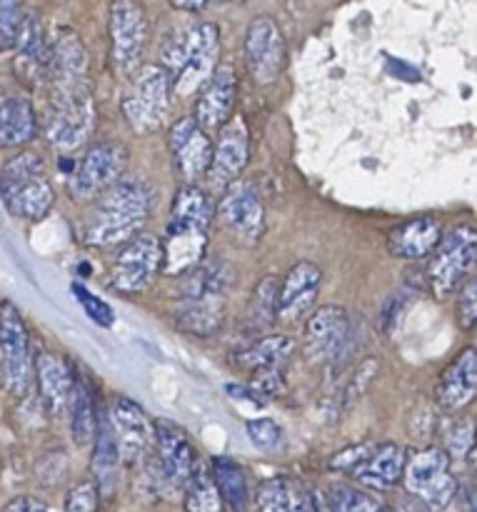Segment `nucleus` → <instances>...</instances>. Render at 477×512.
I'll return each mask as SVG.
<instances>
[{
  "mask_svg": "<svg viewBox=\"0 0 477 512\" xmlns=\"http://www.w3.org/2000/svg\"><path fill=\"white\" fill-rule=\"evenodd\" d=\"M155 205V188L150 180L125 175L98 198L93 215L85 223V243L93 248L123 245L143 230Z\"/></svg>",
  "mask_w": 477,
  "mask_h": 512,
  "instance_id": "1",
  "label": "nucleus"
},
{
  "mask_svg": "<svg viewBox=\"0 0 477 512\" xmlns=\"http://www.w3.org/2000/svg\"><path fill=\"white\" fill-rule=\"evenodd\" d=\"M213 225V205L198 185H183L175 193L163 238V273L188 275L205 258Z\"/></svg>",
  "mask_w": 477,
  "mask_h": 512,
  "instance_id": "2",
  "label": "nucleus"
},
{
  "mask_svg": "<svg viewBox=\"0 0 477 512\" xmlns=\"http://www.w3.org/2000/svg\"><path fill=\"white\" fill-rule=\"evenodd\" d=\"M48 118H45V140L58 153H70L90 138L95 128V100L88 75H63L50 78Z\"/></svg>",
  "mask_w": 477,
  "mask_h": 512,
  "instance_id": "3",
  "label": "nucleus"
},
{
  "mask_svg": "<svg viewBox=\"0 0 477 512\" xmlns=\"http://www.w3.org/2000/svg\"><path fill=\"white\" fill-rule=\"evenodd\" d=\"M220 33L213 23H198L178 30L163 48V68L168 70L173 93L180 98L198 93L218 65Z\"/></svg>",
  "mask_w": 477,
  "mask_h": 512,
  "instance_id": "4",
  "label": "nucleus"
},
{
  "mask_svg": "<svg viewBox=\"0 0 477 512\" xmlns=\"http://www.w3.org/2000/svg\"><path fill=\"white\" fill-rule=\"evenodd\" d=\"M228 273L223 265H203L190 270V278L180 295V308L175 313L178 328L195 338H213L223 325L225 298H228Z\"/></svg>",
  "mask_w": 477,
  "mask_h": 512,
  "instance_id": "5",
  "label": "nucleus"
},
{
  "mask_svg": "<svg viewBox=\"0 0 477 512\" xmlns=\"http://www.w3.org/2000/svg\"><path fill=\"white\" fill-rule=\"evenodd\" d=\"M0 203L23 220H43L55 205V190L45 175V163L33 150L13 155L0 168Z\"/></svg>",
  "mask_w": 477,
  "mask_h": 512,
  "instance_id": "6",
  "label": "nucleus"
},
{
  "mask_svg": "<svg viewBox=\"0 0 477 512\" xmlns=\"http://www.w3.org/2000/svg\"><path fill=\"white\" fill-rule=\"evenodd\" d=\"M170 95H173V85L163 65H143L135 70L120 100L130 128L140 135L163 128L170 113Z\"/></svg>",
  "mask_w": 477,
  "mask_h": 512,
  "instance_id": "7",
  "label": "nucleus"
},
{
  "mask_svg": "<svg viewBox=\"0 0 477 512\" xmlns=\"http://www.w3.org/2000/svg\"><path fill=\"white\" fill-rule=\"evenodd\" d=\"M475 255L477 233L473 225H458L440 238L428 263V283L435 298H450L473 278Z\"/></svg>",
  "mask_w": 477,
  "mask_h": 512,
  "instance_id": "8",
  "label": "nucleus"
},
{
  "mask_svg": "<svg viewBox=\"0 0 477 512\" xmlns=\"http://www.w3.org/2000/svg\"><path fill=\"white\" fill-rule=\"evenodd\" d=\"M400 483L405 485L410 495L420 498L433 510H445L458 495L453 460L445 453V448H425L405 458Z\"/></svg>",
  "mask_w": 477,
  "mask_h": 512,
  "instance_id": "9",
  "label": "nucleus"
},
{
  "mask_svg": "<svg viewBox=\"0 0 477 512\" xmlns=\"http://www.w3.org/2000/svg\"><path fill=\"white\" fill-rule=\"evenodd\" d=\"M0 380L13 398H25L33 385V353L20 310L10 300L0 305Z\"/></svg>",
  "mask_w": 477,
  "mask_h": 512,
  "instance_id": "10",
  "label": "nucleus"
},
{
  "mask_svg": "<svg viewBox=\"0 0 477 512\" xmlns=\"http://www.w3.org/2000/svg\"><path fill=\"white\" fill-rule=\"evenodd\" d=\"M128 150L115 140H103L85 150L83 160L78 163L75 173L68 180V193L75 203L98 200L110 185L123 178Z\"/></svg>",
  "mask_w": 477,
  "mask_h": 512,
  "instance_id": "11",
  "label": "nucleus"
},
{
  "mask_svg": "<svg viewBox=\"0 0 477 512\" xmlns=\"http://www.w3.org/2000/svg\"><path fill=\"white\" fill-rule=\"evenodd\" d=\"M163 270V245L150 233H138L123 243L110 268V285L123 295H140Z\"/></svg>",
  "mask_w": 477,
  "mask_h": 512,
  "instance_id": "12",
  "label": "nucleus"
},
{
  "mask_svg": "<svg viewBox=\"0 0 477 512\" xmlns=\"http://www.w3.org/2000/svg\"><path fill=\"white\" fill-rule=\"evenodd\" d=\"M148 18L138 0H113L110 5V60L120 78H130L140 68Z\"/></svg>",
  "mask_w": 477,
  "mask_h": 512,
  "instance_id": "13",
  "label": "nucleus"
},
{
  "mask_svg": "<svg viewBox=\"0 0 477 512\" xmlns=\"http://www.w3.org/2000/svg\"><path fill=\"white\" fill-rule=\"evenodd\" d=\"M155 438V480L168 498L185 493L195 468V453L183 428L160 420L153 425Z\"/></svg>",
  "mask_w": 477,
  "mask_h": 512,
  "instance_id": "14",
  "label": "nucleus"
},
{
  "mask_svg": "<svg viewBox=\"0 0 477 512\" xmlns=\"http://www.w3.org/2000/svg\"><path fill=\"white\" fill-rule=\"evenodd\" d=\"M213 218L243 245H258L265 235V205L255 185L235 180L225 188Z\"/></svg>",
  "mask_w": 477,
  "mask_h": 512,
  "instance_id": "15",
  "label": "nucleus"
},
{
  "mask_svg": "<svg viewBox=\"0 0 477 512\" xmlns=\"http://www.w3.org/2000/svg\"><path fill=\"white\" fill-rule=\"evenodd\" d=\"M245 63H248L250 75L258 85H273L285 70V38L280 25L270 15H258L250 20L248 30H245L243 43Z\"/></svg>",
  "mask_w": 477,
  "mask_h": 512,
  "instance_id": "16",
  "label": "nucleus"
},
{
  "mask_svg": "<svg viewBox=\"0 0 477 512\" xmlns=\"http://www.w3.org/2000/svg\"><path fill=\"white\" fill-rule=\"evenodd\" d=\"M323 268L310 260H300L285 273V278L275 290V320L283 323H298L310 313L323 288Z\"/></svg>",
  "mask_w": 477,
  "mask_h": 512,
  "instance_id": "17",
  "label": "nucleus"
},
{
  "mask_svg": "<svg viewBox=\"0 0 477 512\" xmlns=\"http://www.w3.org/2000/svg\"><path fill=\"white\" fill-rule=\"evenodd\" d=\"M168 148L173 155L175 170L185 185H195L203 175H208L213 140L193 118L175 120L168 133Z\"/></svg>",
  "mask_w": 477,
  "mask_h": 512,
  "instance_id": "18",
  "label": "nucleus"
},
{
  "mask_svg": "<svg viewBox=\"0 0 477 512\" xmlns=\"http://www.w3.org/2000/svg\"><path fill=\"white\" fill-rule=\"evenodd\" d=\"M250 160V130L243 115H230L228 123L218 128V140L213 143L208 178L215 185H225L240 178Z\"/></svg>",
  "mask_w": 477,
  "mask_h": 512,
  "instance_id": "19",
  "label": "nucleus"
},
{
  "mask_svg": "<svg viewBox=\"0 0 477 512\" xmlns=\"http://www.w3.org/2000/svg\"><path fill=\"white\" fill-rule=\"evenodd\" d=\"M108 423L113 430L115 445H118L120 465H133L153 438V425H150L148 415L128 395H118L108 410Z\"/></svg>",
  "mask_w": 477,
  "mask_h": 512,
  "instance_id": "20",
  "label": "nucleus"
},
{
  "mask_svg": "<svg viewBox=\"0 0 477 512\" xmlns=\"http://www.w3.org/2000/svg\"><path fill=\"white\" fill-rule=\"evenodd\" d=\"M350 338V318L340 305H323L305 323L303 348L315 363H328L343 353Z\"/></svg>",
  "mask_w": 477,
  "mask_h": 512,
  "instance_id": "21",
  "label": "nucleus"
},
{
  "mask_svg": "<svg viewBox=\"0 0 477 512\" xmlns=\"http://www.w3.org/2000/svg\"><path fill=\"white\" fill-rule=\"evenodd\" d=\"M235 98H238V75H235V68L230 63H218L208 83L198 90L193 120L205 133L220 128L233 115Z\"/></svg>",
  "mask_w": 477,
  "mask_h": 512,
  "instance_id": "22",
  "label": "nucleus"
},
{
  "mask_svg": "<svg viewBox=\"0 0 477 512\" xmlns=\"http://www.w3.org/2000/svg\"><path fill=\"white\" fill-rule=\"evenodd\" d=\"M295 348L298 343L290 335H265V338L245 345L243 350H235L230 363L240 373H250L255 378H273V375L283 373Z\"/></svg>",
  "mask_w": 477,
  "mask_h": 512,
  "instance_id": "23",
  "label": "nucleus"
},
{
  "mask_svg": "<svg viewBox=\"0 0 477 512\" xmlns=\"http://www.w3.org/2000/svg\"><path fill=\"white\" fill-rule=\"evenodd\" d=\"M33 380H38L40 398L50 413L60 415L63 410H68L70 395H73L78 380H75L73 368L63 355L40 350L33 358Z\"/></svg>",
  "mask_w": 477,
  "mask_h": 512,
  "instance_id": "24",
  "label": "nucleus"
},
{
  "mask_svg": "<svg viewBox=\"0 0 477 512\" xmlns=\"http://www.w3.org/2000/svg\"><path fill=\"white\" fill-rule=\"evenodd\" d=\"M15 73L28 85H40L50 75V40L35 15H25L15 40Z\"/></svg>",
  "mask_w": 477,
  "mask_h": 512,
  "instance_id": "25",
  "label": "nucleus"
},
{
  "mask_svg": "<svg viewBox=\"0 0 477 512\" xmlns=\"http://www.w3.org/2000/svg\"><path fill=\"white\" fill-rule=\"evenodd\" d=\"M477 395V353L465 348L448 368L443 370L435 388V400L445 413H458L468 408Z\"/></svg>",
  "mask_w": 477,
  "mask_h": 512,
  "instance_id": "26",
  "label": "nucleus"
},
{
  "mask_svg": "<svg viewBox=\"0 0 477 512\" xmlns=\"http://www.w3.org/2000/svg\"><path fill=\"white\" fill-rule=\"evenodd\" d=\"M405 458H408V453L400 445H373L365 453V458L350 470V475L355 478V483L368 490H390L403 480Z\"/></svg>",
  "mask_w": 477,
  "mask_h": 512,
  "instance_id": "27",
  "label": "nucleus"
},
{
  "mask_svg": "<svg viewBox=\"0 0 477 512\" xmlns=\"http://www.w3.org/2000/svg\"><path fill=\"white\" fill-rule=\"evenodd\" d=\"M443 238V225L433 215L405 220L390 233L388 248L400 260H425Z\"/></svg>",
  "mask_w": 477,
  "mask_h": 512,
  "instance_id": "28",
  "label": "nucleus"
},
{
  "mask_svg": "<svg viewBox=\"0 0 477 512\" xmlns=\"http://www.w3.org/2000/svg\"><path fill=\"white\" fill-rule=\"evenodd\" d=\"M90 468H93V480L90 483L95 485L98 495H103V498L113 495L120 475V455L113 438V430H110L108 415H98V428H95L93 438V463H90Z\"/></svg>",
  "mask_w": 477,
  "mask_h": 512,
  "instance_id": "29",
  "label": "nucleus"
},
{
  "mask_svg": "<svg viewBox=\"0 0 477 512\" xmlns=\"http://www.w3.org/2000/svg\"><path fill=\"white\" fill-rule=\"evenodd\" d=\"M38 135V118L33 103L23 95L0 103V148H23Z\"/></svg>",
  "mask_w": 477,
  "mask_h": 512,
  "instance_id": "30",
  "label": "nucleus"
},
{
  "mask_svg": "<svg viewBox=\"0 0 477 512\" xmlns=\"http://www.w3.org/2000/svg\"><path fill=\"white\" fill-rule=\"evenodd\" d=\"M210 473H213L215 488H218L220 498H223V505H228L230 512H248L250 490L245 470L233 458H225L223 455V458H213Z\"/></svg>",
  "mask_w": 477,
  "mask_h": 512,
  "instance_id": "31",
  "label": "nucleus"
},
{
  "mask_svg": "<svg viewBox=\"0 0 477 512\" xmlns=\"http://www.w3.org/2000/svg\"><path fill=\"white\" fill-rule=\"evenodd\" d=\"M68 413L75 445H93L95 428H98V413H95V400L88 383H75L68 403Z\"/></svg>",
  "mask_w": 477,
  "mask_h": 512,
  "instance_id": "32",
  "label": "nucleus"
},
{
  "mask_svg": "<svg viewBox=\"0 0 477 512\" xmlns=\"http://www.w3.org/2000/svg\"><path fill=\"white\" fill-rule=\"evenodd\" d=\"M185 512H225L223 498H220L218 488H215L213 473L208 465L195 460L193 475H190L188 485H185Z\"/></svg>",
  "mask_w": 477,
  "mask_h": 512,
  "instance_id": "33",
  "label": "nucleus"
},
{
  "mask_svg": "<svg viewBox=\"0 0 477 512\" xmlns=\"http://www.w3.org/2000/svg\"><path fill=\"white\" fill-rule=\"evenodd\" d=\"M300 485L288 478H270L258 488V512H298Z\"/></svg>",
  "mask_w": 477,
  "mask_h": 512,
  "instance_id": "34",
  "label": "nucleus"
},
{
  "mask_svg": "<svg viewBox=\"0 0 477 512\" xmlns=\"http://www.w3.org/2000/svg\"><path fill=\"white\" fill-rule=\"evenodd\" d=\"M325 500L328 512H385L383 503L368 493V490L353 488V485H333Z\"/></svg>",
  "mask_w": 477,
  "mask_h": 512,
  "instance_id": "35",
  "label": "nucleus"
},
{
  "mask_svg": "<svg viewBox=\"0 0 477 512\" xmlns=\"http://www.w3.org/2000/svg\"><path fill=\"white\" fill-rule=\"evenodd\" d=\"M23 0H0V50H13L23 28Z\"/></svg>",
  "mask_w": 477,
  "mask_h": 512,
  "instance_id": "36",
  "label": "nucleus"
},
{
  "mask_svg": "<svg viewBox=\"0 0 477 512\" xmlns=\"http://www.w3.org/2000/svg\"><path fill=\"white\" fill-rule=\"evenodd\" d=\"M73 295H75V300H78L80 308L85 310V315H88V318L93 320L98 328H113L115 310L110 308L103 298H98L95 293H90V290L80 283H73Z\"/></svg>",
  "mask_w": 477,
  "mask_h": 512,
  "instance_id": "37",
  "label": "nucleus"
},
{
  "mask_svg": "<svg viewBox=\"0 0 477 512\" xmlns=\"http://www.w3.org/2000/svg\"><path fill=\"white\" fill-rule=\"evenodd\" d=\"M245 430H248L250 443L258 450H263V453L278 450L280 443H283V428H280L273 418L248 420V423H245Z\"/></svg>",
  "mask_w": 477,
  "mask_h": 512,
  "instance_id": "38",
  "label": "nucleus"
},
{
  "mask_svg": "<svg viewBox=\"0 0 477 512\" xmlns=\"http://www.w3.org/2000/svg\"><path fill=\"white\" fill-rule=\"evenodd\" d=\"M98 490L90 480L85 483H78L65 498L63 512H98Z\"/></svg>",
  "mask_w": 477,
  "mask_h": 512,
  "instance_id": "39",
  "label": "nucleus"
},
{
  "mask_svg": "<svg viewBox=\"0 0 477 512\" xmlns=\"http://www.w3.org/2000/svg\"><path fill=\"white\" fill-rule=\"evenodd\" d=\"M458 320L463 328H475L477 323V280L475 275L458 290Z\"/></svg>",
  "mask_w": 477,
  "mask_h": 512,
  "instance_id": "40",
  "label": "nucleus"
},
{
  "mask_svg": "<svg viewBox=\"0 0 477 512\" xmlns=\"http://www.w3.org/2000/svg\"><path fill=\"white\" fill-rule=\"evenodd\" d=\"M445 453L453 458H473V423H460L458 428L450 433V443Z\"/></svg>",
  "mask_w": 477,
  "mask_h": 512,
  "instance_id": "41",
  "label": "nucleus"
},
{
  "mask_svg": "<svg viewBox=\"0 0 477 512\" xmlns=\"http://www.w3.org/2000/svg\"><path fill=\"white\" fill-rule=\"evenodd\" d=\"M5 512H50L48 505L38 498H30V495H23V498H15L13 503L5 508Z\"/></svg>",
  "mask_w": 477,
  "mask_h": 512,
  "instance_id": "42",
  "label": "nucleus"
},
{
  "mask_svg": "<svg viewBox=\"0 0 477 512\" xmlns=\"http://www.w3.org/2000/svg\"><path fill=\"white\" fill-rule=\"evenodd\" d=\"M170 3L180 10H205V8H210V5L228 3V0H170Z\"/></svg>",
  "mask_w": 477,
  "mask_h": 512,
  "instance_id": "43",
  "label": "nucleus"
},
{
  "mask_svg": "<svg viewBox=\"0 0 477 512\" xmlns=\"http://www.w3.org/2000/svg\"><path fill=\"white\" fill-rule=\"evenodd\" d=\"M315 512H328V508H325V500L318 498V508H315Z\"/></svg>",
  "mask_w": 477,
  "mask_h": 512,
  "instance_id": "44",
  "label": "nucleus"
}]
</instances>
